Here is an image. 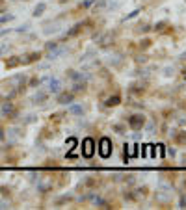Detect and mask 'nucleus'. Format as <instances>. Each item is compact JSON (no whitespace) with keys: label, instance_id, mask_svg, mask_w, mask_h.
I'll return each instance as SVG.
<instances>
[{"label":"nucleus","instance_id":"1","mask_svg":"<svg viewBox=\"0 0 186 210\" xmlns=\"http://www.w3.org/2000/svg\"><path fill=\"white\" fill-rule=\"evenodd\" d=\"M128 125H130V128L132 130H140L143 125H145V117L143 115H132V117H128Z\"/></svg>","mask_w":186,"mask_h":210},{"label":"nucleus","instance_id":"2","mask_svg":"<svg viewBox=\"0 0 186 210\" xmlns=\"http://www.w3.org/2000/svg\"><path fill=\"white\" fill-rule=\"evenodd\" d=\"M175 143H177V145H186V132L184 130H181V132L175 136Z\"/></svg>","mask_w":186,"mask_h":210},{"label":"nucleus","instance_id":"3","mask_svg":"<svg viewBox=\"0 0 186 210\" xmlns=\"http://www.w3.org/2000/svg\"><path fill=\"white\" fill-rule=\"evenodd\" d=\"M119 101H121V99H119V95H115V97H110V99L106 101V106H117V104H119Z\"/></svg>","mask_w":186,"mask_h":210},{"label":"nucleus","instance_id":"4","mask_svg":"<svg viewBox=\"0 0 186 210\" xmlns=\"http://www.w3.org/2000/svg\"><path fill=\"white\" fill-rule=\"evenodd\" d=\"M71 99H73V95H71V93H63V95L60 97V101H62V102H65V101H71Z\"/></svg>","mask_w":186,"mask_h":210}]
</instances>
